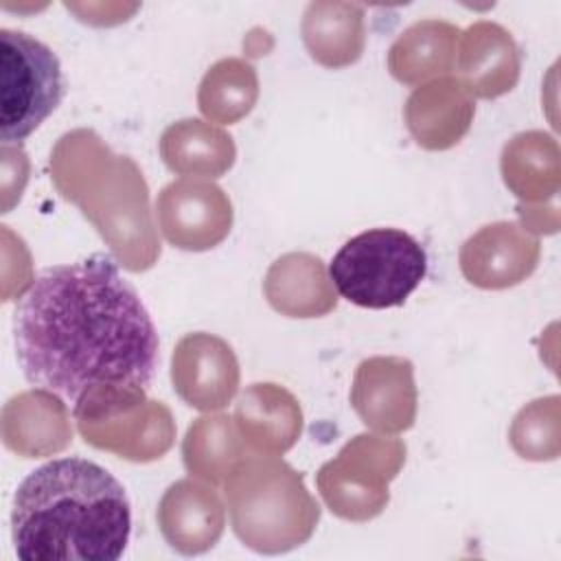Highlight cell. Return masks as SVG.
<instances>
[{"label": "cell", "instance_id": "obj_7", "mask_svg": "<svg viewBox=\"0 0 561 561\" xmlns=\"http://www.w3.org/2000/svg\"><path fill=\"white\" fill-rule=\"evenodd\" d=\"M158 221L164 237L182 250H208L230 230L232 208L210 182H171L158 197Z\"/></svg>", "mask_w": 561, "mask_h": 561}, {"label": "cell", "instance_id": "obj_19", "mask_svg": "<svg viewBox=\"0 0 561 561\" xmlns=\"http://www.w3.org/2000/svg\"><path fill=\"white\" fill-rule=\"evenodd\" d=\"M458 31L443 22H421L408 28L390 48V70L399 81L414 83L445 72Z\"/></svg>", "mask_w": 561, "mask_h": 561}, {"label": "cell", "instance_id": "obj_20", "mask_svg": "<svg viewBox=\"0 0 561 561\" xmlns=\"http://www.w3.org/2000/svg\"><path fill=\"white\" fill-rule=\"evenodd\" d=\"M241 458V445L232 419L204 416L188 427L184 438V465L191 473L208 480L221 482L224 476H230Z\"/></svg>", "mask_w": 561, "mask_h": 561}, {"label": "cell", "instance_id": "obj_12", "mask_svg": "<svg viewBox=\"0 0 561 561\" xmlns=\"http://www.w3.org/2000/svg\"><path fill=\"white\" fill-rule=\"evenodd\" d=\"M535 243H526L513 224H493L471 237L460 252L469 283L506 287L533 270Z\"/></svg>", "mask_w": 561, "mask_h": 561}, {"label": "cell", "instance_id": "obj_9", "mask_svg": "<svg viewBox=\"0 0 561 561\" xmlns=\"http://www.w3.org/2000/svg\"><path fill=\"white\" fill-rule=\"evenodd\" d=\"M351 403L373 430H408L416 410L412 364L401 357H373L362 362L355 375Z\"/></svg>", "mask_w": 561, "mask_h": 561}, {"label": "cell", "instance_id": "obj_4", "mask_svg": "<svg viewBox=\"0 0 561 561\" xmlns=\"http://www.w3.org/2000/svg\"><path fill=\"white\" fill-rule=\"evenodd\" d=\"M427 272L423 245L399 228L351 237L331 259L329 276L342 298L364 309L403 305Z\"/></svg>", "mask_w": 561, "mask_h": 561}, {"label": "cell", "instance_id": "obj_11", "mask_svg": "<svg viewBox=\"0 0 561 561\" xmlns=\"http://www.w3.org/2000/svg\"><path fill=\"white\" fill-rule=\"evenodd\" d=\"M158 519L171 548L182 554H199L219 539L224 506L210 489L193 480H180L164 493Z\"/></svg>", "mask_w": 561, "mask_h": 561}, {"label": "cell", "instance_id": "obj_10", "mask_svg": "<svg viewBox=\"0 0 561 561\" xmlns=\"http://www.w3.org/2000/svg\"><path fill=\"white\" fill-rule=\"evenodd\" d=\"M68 412L61 397L28 390L11 397L2 408L4 447L22 458H44L70 443Z\"/></svg>", "mask_w": 561, "mask_h": 561}, {"label": "cell", "instance_id": "obj_17", "mask_svg": "<svg viewBox=\"0 0 561 561\" xmlns=\"http://www.w3.org/2000/svg\"><path fill=\"white\" fill-rule=\"evenodd\" d=\"M513 44L500 26L476 24L467 31L460 53V70L469 90L480 96H497L515 81Z\"/></svg>", "mask_w": 561, "mask_h": 561}, {"label": "cell", "instance_id": "obj_18", "mask_svg": "<svg viewBox=\"0 0 561 561\" xmlns=\"http://www.w3.org/2000/svg\"><path fill=\"white\" fill-rule=\"evenodd\" d=\"M164 162L178 173L219 175L234 160V145L228 134L202 121H180L162 134Z\"/></svg>", "mask_w": 561, "mask_h": 561}, {"label": "cell", "instance_id": "obj_8", "mask_svg": "<svg viewBox=\"0 0 561 561\" xmlns=\"http://www.w3.org/2000/svg\"><path fill=\"white\" fill-rule=\"evenodd\" d=\"M171 379L178 394L191 408L217 410L237 392V357L224 340L193 333L175 346Z\"/></svg>", "mask_w": 561, "mask_h": 561}, {"label": "cell", "instance_id": "obj_2", "mask_svg": "<svg viewBox=\"0 0 561 561\" xmlns=\"http://www.w3.org/2000/svg\"><path fill=\"white\" fill-rule=\"evenodd\" d=\"M129 533L123 484L85 458L37 467L13 495L11 539L24 561H116Z\"/></svg>", "mask_w": 561, "mask_h": 561}, {"label": "cell", "instance_id": "obj_15", "mask_svg": "<svg viewBox=\"0 0 561 561\" xmlns=\"http://www.w3.org/2000/svg\"><path fill=\"white\" fill-rule=\"evenodd\" d=\"M265 294L274 309L294 318L320 316L335 307L322 261L311 254H287L278 259L267 272Z\"/></svg>", "mask_w": 561, "mask_h": 561}, {"label": "cell", "instance_id": "obj_3", "mask_svg": "<svg viewBox=\"0 0 561 561\" xmlns=\"http://www.w3.org/2000/svg\"><path fill=\"white\" fill-rule=\"evenodd\" d=\"M226 495L237 537L265 554L285 552L307 541L320 517L302 478L283 460L237 462Z\"/></svg>", "mask_w": 561, "mask_h": 561}, {"label": "cell", "instance_id": "obj_21", "mask_svg": "<svg viewBox=\"0 0 561 561\" xmlns=\"http://www.w3.org/2000/svg\"><path fill=\"white\" fill-rule=\"evenodd\" d=\"M256 99V75L239 59L215 64L202 81L199 107L219 123H234L250 112Z\"/></svg>", "mask_w": 561, "mask_h": 561}, {"label": "cell", "instance_id": "obj_14", "mask_svg": "<svg viewBox=\"0 0 561 561\" xmlns=\"http://www.w3.org/2000/svg\"><path fill=\"white\" fill-rule=\"evenodd\" d=\"M237 425L254 447L285 451L300 434L302 414L287 390L274 383H254L237 403Z\"/></svg>", "mask_w": 561, "mask_h": 561}, {"label": "cell", "instance_id": "obj_5", "mask_svg": "<svg viewBox=\"0 0 561 561\" xmlns=\"http://www.w3.org/2000/svg\"><path fill=\"white\" fill-rule=\"evenodd\" d=\"M66 92L57 55L24 31H0V138L26 140L61 103Z\"/></svg>", "mask_w": 561, "mask_h": 561}, {"label": "cell", "instance_id": "obj_16", "mask_svg": "<svg viewBox=\"0 0 561 561\" xmlns=\"http://www.w3.org/2000/svg\"><path fill=\"white\" fill-rule=\"evenodd\" d=\"M302 33L316 61L331 68L353 64L364 46L362 9L353 4H309Z\"/></svg>", "mask_w": 561, "mask_h": 561}, {"label": "cell", "instance_id": "obj_13", "mask_svg": "<svg viewBox=\"0 0 561 561\" xmlns=\"http://www.w3.org/2000/svg\"><path fill=\"white\" fill-rule=\"evenodd\" d=\"M471 116L473 105L456 81H438L416 90L405 107L412 136L427 149H447L458 142Z\"/></svg>", "mask_w": 561, "mask_h": 561}, {"label": "cell", "instance_id": "obj_6", "mask_svg": "<svg viewBox=\"0 0 561 561\" xmlns=\"http://www.w3.org/2000/svg\"><path fill=\"white\" fill-rule=\"evenodd\" d=\"M405 449L397 440L357 436L340 456L318 473L322 497L344 519L364 522L375 517L388 502V480L403 462Z\"/></svg>", "mask_w": 561, "mask_h": 561}, {"label": "cell", "instance_id": "obj_1", "mask_svg": "<svg viewBox=\"0 0 561 561\" xmlns=\"http://www.w3.org/2000/svg\"><path fill=\"white\" fill-rule=\"evenodd\" d=\"M13 342L26 381L66 399L77 421L142 403L160 346L138 291L105 254L42 270L13 311Z\"/></svg>", "mask_w": 561, "mask_h": 561}]
</instances>
